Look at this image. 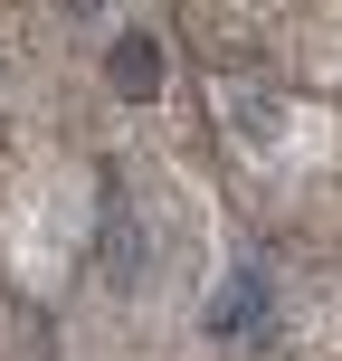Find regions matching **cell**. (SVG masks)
<instances>
[{"label": "cell", "instance_id": "obj_2", "mask_svg": "<svg viewBox=\"0 0 342 361\" xmlns=\"http://www.w3.org/2000/svg\"><path fill=\"white\" fill-rule=\"evenodd\" d=\"M209 333H228V343H238V333H257V276H238V286L219 295V314H209Z\"/></svg>", "mask_w": 342, "mask_h": 361}, {"label": "cell", "instance_id": "obj_4", "mask_svg": "<svg viewBox=\"0 0 342 361\" xmlns=\"http://www.w3.org/2000/svg\"><path fill=\"white\" fill-rule=\"evenodd\" d=\"M67 10H105V0H67Z\"/></svg>", "mask_w": 342, "mask_h": 361}, {"label": "cell", "instance_id": "obj_1", "mask_svg": "<svg viewBox=\"0 0 342 361\" xmlns=\"http://www.w3.org/2000/svg\"><path fill=\"white\" fill-rule=\"evenodd\" d=\"M105 76H114L124 95H162V38H152V29H124V38L105 48Z\"/></svg>", "mask_w": 342, "mask_h": 361}, {"label": "cell", "instance_id": "obj_3", "mask_svg": "<svg viewBox=\"0 0 342 361\" xmlns=\"http://www.w3.org/2000/svg\"><path fill=\"white\" fill-rule=\"evenodd\" d=\"M105 276H114V286H143V238H133V228H114V247H105Z\"/></svg>", "mask_w": 342, "mask_h": 361}]
</instances>
